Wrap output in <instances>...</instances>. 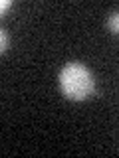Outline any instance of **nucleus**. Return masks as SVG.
Here are the masks:
<instances>
[{"instance_id": "nucleus-1", "label": "nucleus", "mask_w": 119, "mask_h": 158, "mask_svg": "<svg viewBox=\"0 0 119 158\" xmlns=\"http://www.w3.org/2000/svg\"><path fill=\"white\" fill-rule=\"evenodd\" d=\"M58 83L62 95L66 99H72V101H86L95 91L93 73L79 61L66 63L58 75Z\"/></svg>"}, {"instance_id": "nucleus-2", "label": "nucleus", "mask_w": 119, "mask_h": 158, "mask_svg": "<svg viewBox=\"0 0 119 158\" xmlns=\"http://www.w3.org/2000/svg\"><path fill=\"white\" fill-rule=\"evenodd\" d=\"M107 28L113 34H119V12H111L107 18Z\"/></svg>"}, {"instance_id": "nucleus-3", "label": "nucleus", "mask_w": 119, "mask_h": 158, "mask_svg": "<svg viewBox=\"0 0 119 158\" xmlns=\"http://www.w3.org/2000/svg\"><path fill=\"white\" fill-rule=\"evenodd\" d=\"M0 52H6L8 46H10V38H8V32L6 30H0Z\"/></svg>"}, {"instance_id": "nucleus-4", "label": "nucleus", "mask_w": 119, "mask_h": 158, "mask_svg": "<svg viewBox=\"0 0 119 158\" xmlns=\"http://www.w3.org/2000/svg\"><path fill=\"white\" fill-rule=\"evenodd\" d=\"M10 6H12V0H2V2H0V10H2V12H6Z\"/></svg>"}]
</instances>
